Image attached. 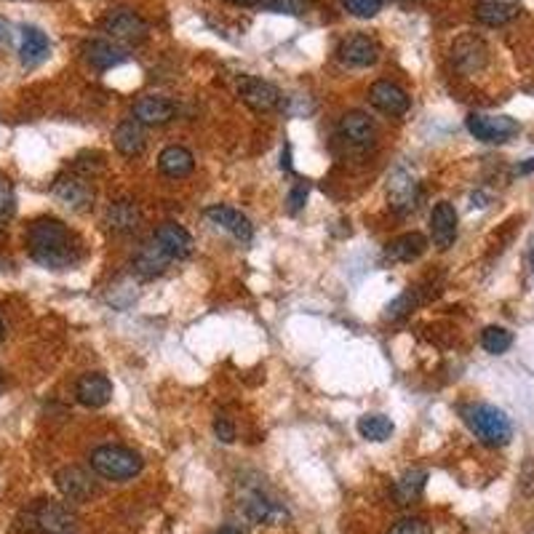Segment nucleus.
Masks as SVG:
<instances>
[{"mask_svg": "<svg viewBox=\"0 0 534 534\" xmlns=\"http://www.w3.org/2000/svg\"><path fill=\"white\" fill-rule=\"evenodd\" d=\"M27 251L46 270H70L83 259V244L57 216H37L25 233Z\"/></svg>", "mask_w": 534, "mask_h": 534, "instance_id": "nucleus-1", "label": "nucleus"}, {"mask_svg": "<svg viewBox=\"0 0 534 534\" xmlns=\"http://www.w3.org/2000/svg\"><path fill=\"white\" fill-rule=\"evenodd\" d=\"M465 425L470 427V433L487 444V446H505L513 438V425L508 420V414L492 406V403H465L460 406Z\"/></svg>", "mask_w": 534, "mask_h": 534, "instance_id": "nucleus-2", "label": "nucleus"}, {"mask_svg": "<svg viewBox=\"0 0 534 534\" xmlns=\"http://www.w3.org/2000/svg\"><path fill=\"white\" fill-rule=\"evenodd\" d=\"M91 463V470L97 476H102L107 481H131L134 476L142 473V457L126 446H112V444H105V446H97L89 457Z\"/></svg>", "mask_w": 534, "mask_h": 534, "instance_id": "nucleus-3", "label": "nucleus"}, {"mask_svg": "<svg viewBox=\"0 0 534 534\" xmlns=\"http://www.w3.org/2000/svg\"><path fill=\"white\" fill-rule=\"evenodd\" d=\"M25 518L30 521L27 529L37 534H72L75 521H78L75 513L70 510V505L57 502V499L37 502L33 510H27Z\"/></svg>", "mask_w": 534, "mask_h": 534, "instance_id": "nucleus-4", "label": "nucleus"}, {"mask_svg": "<svg viewBox=\"0 0 534 534\" xmlns=\"http://www.w3.org/2000/svg\"><path fill=\"white\" fill-rule=\"evenodd\" d=\"M51 195L75 214L89 212L97 201V190L91 184V179L78 174V172H70V174H62L57 177V182L51 184Z\"/></svg>", "mask_w": 534, "mask_h": 534, "instance_id": "nucleus-5", "label": "nucleus"}, {"mask_svg": "<svg viewBox=\"0 0 534 534\" xmlns=\"http://www.w3.org/2000/svg\"><path fill=\"white\" fill-rule=\"evenodd\" d=\"M465 126H467L470 137H476L478 142L487 144L508 142V140H513L521 131L516 118H510V115H487V112H470Z\"/></svg>", "mask_w": 534, "mask_h": 534, "instance_id": "nucleus-6", "label": "nucleus"}, {"mask_svg": "<svg viewBox=\"0 0 534 534\" xmlns=\"http://www.w3.org/2000/svg\"><path fill=\"white\" fill-rule=\"evenodd\" d=\"M102 30L112 37L115 43H123V46H140L147 40V22L137 11L131 8H115L110 11L105 19H102Z\"/></svg>", "mask_w": 534, "mask_h": 534, "instance_id": "nucleus-7", "label": "nucleus"}, {"mask_svg": "<svg viewBox=\"0 0 534 534\" xmlns=\"http://www.w3.org/2000/svg\"><path fill=\"white\" fill-rule=\"evenodd\" d=\"M388 204L398 216L417 212L420 206V182L406 166L393 169L388 177Z\"/></svg>", "mask_w": 534, "mask_h": 534, "instance_id": "nucleus-8", "label": "nucleus"}, {"mask_svg": "<svg viewBox=\"0 0 534 534\" xmlns=\"http://www.w3.org/2000/svg\"><path fill=\"white\" fill-rule=\"evenodd\" d=\"M54 481H57V489L70 502H86V499H91L97 495L94 476L86 467H80V465H68V467L57 470Z\"/></svg>", "mask_w": 534, "mask_h": 534, "instance_id": "nucleus-9", "label": "nucleus"}, {"mask_svg": "<svg viewBox=\"0 0 534 534\" xmlns=\"http://www.w3.org/2000/svg\"><path fill=\"white\" fill-rule=\"evenodd\" d=\"M238 94H241V99H244L246 107H251L254 112H273V110L278 107V102H281V91H278L273 83H267V80H262V78H254V75L241 78Z\"/></svg>", "mask_w": 534, "mask_h": 534, "instance_id": "nucleus-10", "label": "nucleus"}, {"mask_svg": "<svg viewBox=\"0 0 534 534\" xmlns=\"http://www.w3.org/2000/svg\"><path fill=\"white\" fill-rule=\"evenodd\" d=\"M369 102L377 107L380 112L393 115V118L406 115L409 107H412L409 94H406L401 86L391 83V80H377V83H372V89H369Z\"/></svg>", "mask_w": 534, "mask_h": 534, "instance_id": "nucleus-11", "label": "nucleus"}, {"mask_svg": "<svg viewBox=\"0 0 534 534\" xmlns=\"http://www.w3.org/2000/svg\"><path fill=\"white\" fill-rule=\"evenodd\" d=\"M430 238L441 251L452 249L457 241V209L449 201L433 206L430 214Z\"/></svg>", "mask_w": 534, "mask_h": 534, "instance_id": "nucleus-12", "label": "nucleus"}, {"mask_svg": "<svg viewBox=\"0 0 534 534\" xmlns=\"http://www.w3.org/2000/svg\"><path fill=\"white\" fill-rule=\"evenodd\" d=\"M131 115L134 120H140L142 126H166L177 118V105L166 97H155V94H147L140 97L134 107H131Z\"/></svg>", "mask_w": 534, "mask_h": 534, "instance_id": "nucleus-13", "label": "nucleus"}, {"mask_svg": "<svg viewBox=\"0 0 534 534\" xmlns=\"http://www.w3.org/2000/svg\"><path fill=\"white\" fill-rule=\"evenodd\" d=\"M206 219L214 222L216 227L227 230V233H230L236 241H241V244H249L251 238H254V225H251V219L246 214L238 212V209H233V206H225V204L209 206V209H206Z\"/></svg>", "mask_w": 534, "mask_h": 534, "instance_id": "nucleus-14", "label": "nucleus"}, {"mask_svg": "<svg viewBox=\"0 0 534 534\" xmlns=\"http://www.w3.org/2000/svg\"><path fill=\"white\" fill-rule=\"evenodd\" d=\"M172 265V257L161 249L155 241H147L131 257V270L142 278V281H152L158 276H163Z\"/></svg>", "mask_w": 534, "mask_h": 534, "instance_id": "nucleus-15", "label": "nucleus"}, {"mask_svg": "<svg viewBox=\"0 0 534 534\" xmlns=\"http://www.w3.org/2000/svg\"><path fill=\"white\" fill-rule=\"evenodd\" d=\"M105 222L112 233H118V236H131V233H137L140 225H142V209H140V204L131 201V198L112 201V204L107 206Z\"/></svg>", "mask_w": 534, "mask_h": 534, "instance_id": "nucleus-16", "label": "nucleus"}, {"mask_svg": "<svg viewBox=\"0 0 534 534\" xmlns=\"http://www.w3.org/2000/svg\"><path fill=\"white\" fill-rule=\"evenodd\" d=\"M83 57L97 70H112V68H118V65H123L129 59L123 46H118L115 40H105V37L86 40L83 43Z\"/></svg>", "mask_w": 534, "mask_h": 534, "instance_id": "nucleus-17", "label": "nucleus"}, {"mask_svg": "<svg viewBox=\"0 0 534 534\" xmlns=\"http://www.w3.org/2000/svg\"><path fill=\"white\" fill-rule=\"evenodd\" d=\"M340 59L351 68H372L380 59V46L377 40L369 36H351L345 37L337 48Z\"/></svg>", "mask_w": 534, "mask_h": 534, "instance_id": "nucleus-18", "label": "nucleus"}, {"mask_svg": "<svg viewBox=\"0 0 534 534\" xmlns=\"http://www.w3.org/2000/svg\"><path fill=\"white\" fill-rule=\"evenodd\" d=\"M75 398L86 409H102V406L110 403V398H112V382L107 380L105 374H99V372L83 374L75 382Z\"/></svg>", "mask_w": 534, "mask_h": 534, "instance_id": "nucleus-19", "label": "nucleus"}, {"mask_svg": "<svg viewBox=\"0 0 534 534\" xmlns=\"http://www.w3.org/2000/svg\"><path fill=\"white\" fill-rule=\"evenodd\" d=\"M152 241L166 251L172 259H187L193 254V238H190V233L182 225H177V222L158 225L155 233H152Z\"/></svg>", "mask_w": 534, "mask_h": 534, "instance_id": "nucleus-20", "label": "nucleus"}, {"mask_svg": "<svg viewBox=\"0 0 534 534\" xmlns=\"http://www.w3.org/2000/svg\"><path fill=\"white\" fill-rule=\"evenodd\" d=\"M340 134H342L345 142H351L353 147H369V144L374 142V137H377V126H374V120L366 112L353 110V112L342 115Z\"/></svg>", "mask_w": 534, "mask_h": 534, "instance_id": "nucleus-21", "label": "nucleus"}, {"mask_svg": "<svg viewBox=\"0 0 534 534\" xmlns=\"http://www.w3.org/2000/svg\"><path fill=\"white\" fill-rule=\"evenodd\" d=\"M112 144L120 155L126 158H137L144 152V144H147V137H144V129L140 120L129 118V120H120L112 131Z\"/></svg>", "mask_w": 534, "mask_h": 534, "instance_id": "nucleus-22", "label": "nucleus"}, {"mask_svg": "<svg viewBox=\"0 0 534 534\" xmlns=\"http://www.w3.org/2000/svg\"><path fill=\"white\" fill-rule=\"evenodd\" d=\"M521 14V3L516 0H481L476 3V19L487 27H502Z\"/></svg>", "mask_w": 534, "mask_h": 534, "instance_id": "nucleus-23", "label": "nucleus"}, {"mask_svg": "<svg viewBox=\"0 0 534 534\" xmlns=\"http://www.w3.org/2000/svg\"><path fill=\"white\" fill-rule=\"evenodd\" d=\"M452 59L463 72L481 70L487 65V46L481 37L463 36L452 48Z\"/></svg>", "mask_w": 534, "mask_h": 534, "instance_id": "nucleus-24", "label": "nucleus"}, {"mask_svg": "<svg viewBox=\"0 0 534 534\" xmlns=\"http://www.w3.org/2000/svg\"><path fill=\"white\" fill-rule=\"evenodd\" d=\"M193 166H195V158L182 144H169L158 155V169H161V174H166L169 179L187 177L193 172Z\"/></svg>", "mask_w": 534, "mask_h": 534, "instance_id": "nucleus-25", "label": "nucleus"}, {"mask_svg": "<svg viewBox=\"0 0 534 534\" xmlns=\"http://www.w3.org/2000/svg\"><path fill=\"white\" fill-rule=\"evenodd\" d=\"M427 249V238L423 233H403L398 236L395 241L388 244L385 249V259L388 262H398V265H406V262H414L420 259Z\"/></svg>", "mask_w": 534, "mask_h": 534, "instance_id": "nucleus-26", "label": "nucleus"}, {"mask_svg": "<svg viewBox=\"0 0 534 534\" xmlns=\"http://www.w3.org/2000/svg\"><path fill=\"white\" fill-rule=\"evenodd\" d=\"M48 48H51V43H48V37H46L43 30H37L33 25L22 27V46H19V59H22V65H27V68L40 65V62L48 57Z\"/></svg>", "mask_w": 534, "mask_h": 534, "instance_id": "nucleus-27", "label": "nucleus"}, {"mask_svg": "<svg viewBox=\"0 0 534 534\" xmlns=\"http://www.w3.org/2000/svg\"><path fill=\"white\" fill-rule=\"evenodd\" d=\"M246 516H249L254 524H267V527L284 524L286 521L284 508H281L278 502L267 499L265 495H259V492L246 497Z\"/></svg>", "mask_w": 534, "mask_h": 534, "instance_id": "nucleus-28", "label": "nucleus"}, {"mask_svg": "<svg viewBox=\"0 0 534 534\" xmlns=\"http://www.w3.org/2000/svg\"><path fill=\"white\" fill-rule=\"evenodd\" d=\"M425 481H427L425 470H423V467H412V470H406V473L395 481V487H393V497H395L398 505H412L414 499L423 495Z\"/></svg>", "mask_w": 534, "mask_h": 534, "instance_id": "nucleus-29", "label": "nucleus"}, {"mask_svg": "<svg viewBox=\"0 0 534 534\" xmlns=\"http://www.w3.org/2000/svg\"><path fill=\"white\" fill-rule=\"evenodd\" d=\"M393 425L391 417H385V414H363L361 420H358V433H361V438H366V441H372V444H382V441H388L393 435Z\"/></svg>", "mask_w": 534, "mask_h": 534, "instance_id": "nucleus-30", "label": "nucleus"}, {"mask_svg": "<svg viewBox=\"0 0 534 534\" xmlns=\"http://www.w3.org/2000/svg\"><path fill=\"white\" fill-rule=\"evenodd\" d=\"M513 345V334L502 326H487L481 331V348L492 356H502Z\"/></svg>", "mask_w": 534, "mask_h": 534, "instance_id": "nucleus-31", "label": "nucleus"}, {"mask_svg": "<svg viewBox=\"0 0 534 534\" xmlns=\"http://www.w3.org/2000/svg\"><path fill=\"white\" fill-rule=\"evenodd\" d=\"M420 302H423L420 288H409V291H403L401 297H395L391 305H388V319H401V316L412 313Z\"/></svg>", "mask_w": 534, "mask_h": 534, "instance_id": "nucleus-32", "label": "nucleus"}, {"mask_svg": "<svg viewBox=\"0 0 534 534\" xmlns=\"http://www.w3.org/2000/svg\"><path fill=\"white\" fill-rule=\"evenodd\" d=\"M16 209V195H14V184L5 174H0V230L8 225V219L14 216Z\"/></svg>", "mask_w": 534, "mask_h": 534, "instance_id": "nucleus-33", "label": "nucleus"}, {"mask_svg": "<svg viewBox=\"0 0 534 534\" xmlns=\"http://www.w3.org/2000/svg\"><path fill=\"white\" fill-rule=\"evenodd\" d=\"M382 3L385 0H342L345 11L353 14L358 19H372L382 11Z\"/></svg>", "mask_w": 534, "mask_h": 534, "instance_id": "nucleus-34", "label": "nucleus"}, {"mask_svg": "<svg viewBox=\"0 0 534 534\" xmlns=\"http://www.w3.org/2000/svg\"><path fill=\"white\" fill-rule=\"evenodd\" d=\"M262 8L273 14H286V16H299L308 8V0H262Z\"/></svg>", "mask_w": 534, "mask_h": 534, "instance_id": "nucleus-35", "label": "nucleus"}, {"mask_svg": "<svg viewBox=\"0 0 534 534\" xmlns=\"http://www.w3.org/2000/svg\"><path fill=\"white\" fill-rule=\"evenodd\" d=\"M388 534H433L430 532V524L423 518H401L391 527Z\"/></svg>", "mask_w": 534, "mask_h": 534, "instance_id": "nucleus-36", "label": "nucleus"}, {"mask_svg": "<svg viewBox=\"0 0 534 534\" xmlns=\"http://www.w3.org/2000/svg\"><path fill=\"white\" fill-rule=\"evenodd\" d=\"M308 193H310V184L308 182H297L294 187H291V193H288V212L297 214L302 206H305V201H308Z\"/></svg>", "mask_w": 534, "mask_h": 534, "instance_id": "nucleus-37", "label": "nucleus"}, {"mask_svg": "<svg viewBox=\"0 0 534 534\" xmlns=\"http://www.w3.org/2000/svg\"><path fill=\"white\" fill-rule=\"evenodd\" d=\"M214 433H216V438H219L222 444H233V441H236V425H233L225 414H219V417L214 420Z\"/></svg>", "mask_w": 534, "mask_h": 534, "instance_id": "nucleus-38", "label": "nucleus"}, {"mask_svg": "<svg viewBox=\"0 0 534 534\" xmlns=\"http://www.w3.org/2000/svg\"><path fill=\"white\" fill-rule=\"evenodd\" d=\"M532 172H534V158H529V161H524V163H518V166H516V174H518V177L532 174Z\"/></svg>", "mask_w": 534, "mask_h": 534, "instance_id": "nucleus-39", "label": "nucleus"}, {"mask_svg": "<svg viewBox=\"0 0 534 534\" xmlns=\"http://www.w3.org/2000/svg\"><path fill=\"white\" fill-rule=\"evenodd\" d=\"M8 40H11V33H8V25H5V22L0 19V46H3V43H8Z\"/></svg>", "mask_w": 534, "mask_h": 534, "instance_id": "nucleus-40", "label": "nucleus"}, {"mask_svg": "<svg viewBox=\"0 0 534 534\" xmlns=\"http://www.w3.org/2000/svg\"><path fill=\"white\" fill-rule=\"evenodd\" d=\"M227 3H233V5H257L262 0H227Z\"/></svg>", "mask_w": 534, "mask_h": 534, "instance_id": "nucleus-41", "label": "nucleus"}, {"mask_svg": "<svg viewBox=\"0 0 534 534\" xmlns=\"http://www.w3.org/2000/svg\"><path fill=\"white\" fill-rule=\"evenodd\" d=\"M216 534H241L238 529H233V527H225V529H219Z\"/></svg>", "mask_w": 534, "mask_h": 534, "instance_id": "nucleus-42", "label": "nucleus"}, {"mask_svg": "<svg viewBox=\"0 0 534 534\" xmlns=\"http://www.w3.org/2000/svg\"><path fill=\"white\" fill-rule=\"evenodd\" d=\"M529 262H532V273H534V241H532V249H529Z\"/></svg>", "mask_w": 534, "mask_h": 534, "instance_id": "nucleus-43", "label": "nucleus"}, {"mask_svg": "<svg viewBox=\"0 0 534 534\" xmlns=\"http://www.w3.org/2000/svg\"><path fill=\"white\" fill-rule=\"evenodd\" d=\"M0 342H3V320H0Z\"/></svg>", "mask_w": 534, "mask_h": 534, "instance_id": "nucleus-44", "label": "nucleus"}, {"mask_svg": "<svg viewBox=\"0 0 534 534\" xmlns=\"http://www.w3.org/2000/svg\"><path fill=\"white\" fill-rule=\"evenodd\" d=\"M0 385H3V369H0Z\"/></svg>", "mask_w": 534, "mask_h": 534, "instance_id": "nucleus-45", "label": "nucleus"}]
</instances>
